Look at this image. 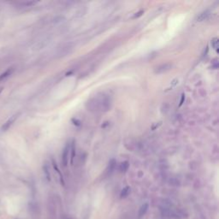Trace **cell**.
<instances>
[{
    "label": "cell",
    "instance_id": "6da1fadb",
    "mask_svg": "<svg viewBox=\"0 0 219 219\" xmlns=\"http://www.w3.org/2000/svg\"><path fill=\"white\" fill-rule=\"evenodd\" d=\"M173 67L172 63L171 62H165L163 64H160L158 65L157 67H156L155 70H154V73L155 74H163L166 73L169 71Z\"/></svg>",
    "mask_w": 219,
    "mask_h": 219
},
{
    "label": "cell",
    "instance_id": "5b68a950",
    "mask_svg": "<svg viewBox=\"0 0 219 219\" xmlns=\"http://www.w3.org/2000/svg\"><path fill=\"white\" fill-rule=\"evenodd\" d=\"M210 16V11H205L201 12L199 15V17L197 18V21L198 22H202V21H205V20H206L208 17Z\"/></svg>",
    "mask_w": 219,
    "mask_h": 219
},
{
    "label": "cell",
    "instance_id": "9c48e42d",
    "mask_svg": "<svg viewBox=\"0 0 219 219\" xmlns=\"http://www.w3.org/2000/svg\"><path fill=\"white\" fill-rule=\"evenodd\" d=\"M211 46H212V48H213L214 50H216L217 52H218V39L217 38H213V39H211Z\"/></svg>",
    "mask_w": 219,
    "mask_h": 219
},
{
    "label": "cell",
    "instance_id": "8fae6325",
    "mask_svg": "<svg viewBox=\"0 0 219 219\" xmlns=\"http://www.w3.org/2000/svg\"><path fill=\"white\" fill-rule=\"evenodd\" d=\"M143 13H144V11L143 10H141V11H140L139 12H137V13H135V15L132 17V18L133 19H136V18H139L140 17H141L142 15H143Z\"/></svg>",
    "mask_w": 219,
    "mask_h": 219
},
{
    "label": "cell",
    "instance_id": "7c38bea8",
    "mask_svg": "<svg viewBox=\"0 0 219 219\" xmlns=\"http://www.w3.org/2000/svg\"><path fill=\"white\" fill-rule=\"evenodd\" d=\"M184 100H185V94H184V93H182V94H181V99L180 105H179V106H181V105H183Z\"/></svg>",
    "mask_w": 219,
    "mask_h": 219
},
{
    "label": "cell",
    "instance_id": "7a4b0ae2",
    "mask_svg": "<svg viewBox=\"0 0 219 219\" xmlns=\"http://www.w3.org/2000/svg\"><path fill=\"white\" fill-rule=\"evenodd\" d=\"M69 150H70V146H69L68 143L67 145L65 146V147H64V149H63L62 155V165L64 167H67L68 163V152H69Z\"/></svg>",
    "mask_w": 219,
    "mask_h": 219
},
{
    "label": "cell",
    "instance_id": "277c9868",
    "mask_svg": "<svg viewBox=\"0 0 219 219\" xmlns=\"http://www.w3.org/2000/svg\"><path fill=\"white\" fill-rule=\"evenodd\" d=\"M130 193H131V188H130V187L127 186V187H125L121 191L120 198L121 199H125V198H127V197L129 196V194H130Z\"/></svg>",
    "mask_w": 219,
    "mask_h": 219
},
{
    "label": "cell",
    "instance_id": "5bb4252c",
    "mask_svg": "<svg viewBox=\"0 0 219 219\" xmlns=\"http://www.w3.org/2000/svg\"><path fill=\"white\" fill-rule=\"evenodd\" d=\"M160 125H161V122H160V123H158V124H156V125H155L154 127H152V130H155V129H157V128H158V127H159Z\"/></svg>",
    "mask_w": 219,
    "mask_h": 219
},
{
    "label": "cell",
    "instance_id": "30bf717a",
    "mask_svg": "<svg viewBox=\"0 0 219 219\" xmlns=\"http://www.w3.org/2000/svg\"><path fill=\"white\" fill-rule=\"evenodd\" d=\"M70 149H71V160H70V163L73 164L75 156V141H73V143H72V145H71Z\"/></svg>",
    "mask_w": 219,
    "mask_h": 219
},
{
    "label": "cell",
    "instance_id": "8992f818",
    "mask_svg": "<svg viewBox=\"0 0 219 219\" xmlns=\"http://www.w3.org/2000/svg\"><path fill=\"white\" fill-rule=\"evenodd\" d=\"M129 168V163L128 161H124L123 163L120 164V166H119V170H120V172H122V173H125Z\"/></svg>",
    "mask_w": 219,
    "mask_h": 219
},
{
    "label": "cell",
    "instance_id": "4fadbf2b",
    "mask_svg": "<svg viewBox=\"0 0 219 219\" xmlns=\"http://www.w3.org/2000/svg\"><path fill=\"white\" fill-rule=\"evenodd\" d=\"M178 84V80L177 79H175L172 81V82H171V87H175V86H176V85Z\"/></svg>",
    "mask_w": 219,
    "mask_h": 219
},
{
    "label": "cell",
    "instance_id": "52a82bcc",
    "mask_svg": "<svg viewBox=\"0 0 219 219\" xmlns=\"http://www.w3.org/2000/svg\"><path fill=\"white\" fill-rule=\"evenodd\" d=\"M72 48L69 46V45H67V46H63L62 49L59 51L58 52V55L61 56H65V55H67L68 53H69L70 51L69 50H71Z\"/></svg>",
    "mask_w": 219,
    "mask_h": 219
},
{
    "label": "cell",
    "instance_id": "ba28073f",
    "mask_svg": "<svg viewBox=\"0 0 219 219\" xmlns=\"http://www.w3.org/2000/svg\"><path fill=\"white\" fill-rule=\"evenodd\" d=\"M115 166H116V162H115L114 159H111V160L110 161V163H109L108 168H107V172H108V174H111V173H112V171L114 170V169H115Z\"/></svg>",
    "mask_w": 219,
    "mask_h": 219
},
{
    "label": "cell",
    "instance_id": "3957f363",
    "mask_svg": "<svg viewBox=\"0 0 219 219\" xmlns=\"http://www.w3.org/2000/svg\"><path fill=\"white\" fill-rule=\"evenodd\" d=\"M148 209H149V205H148V203L143 204V205L141 206V208L139 209V212H138L139 217H142L144 215H146V213L147 212V211H148Z\"/></svg>",
    "mask_w": 219,
    "mask_h": 219
}]
</instances>
